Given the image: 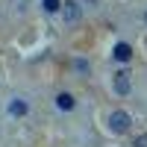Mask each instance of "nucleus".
Masks as SVG:
<instances>
[{
  "label": "nucleus",
  "mask_w": 147,
  "mask_h": 147,
  "mask_svg": "<svg viewBox=\"0 0 147 147\" xmlns=\"http://www.w3.org/2000/svg\"><path fill=\"white\" fill-rule=\"evenodd\" d=\"M129 124H132L129 115H127V112H121V109L109 115V129H112V132H127V129H129Z\"/></svg>",
  "instance_id": "nucleus-1"
},
{
  "label": "nucleus",
  "mask_w": 147,
  "mask_h": 147,
  "mask_svg": "<svg viewBox=\"0 0 147 147\" xmlns=\"http://www.w3.org/2000/svg\"><path fill=\"white\" fill-rule=\"evenodd\" d=\"M112 56L118 59V62H129V59H132V47H129L127 41H121V44H115V50H112Z\"/></svg>",
  "instance_id": "nucleus-4"
},
{
  "label": "nucleus",
  "mask_w": 147,
  "mask_h": 147,
  "mask_svg": "<svg viewBox=\"0 0 147 147\" xmlns=\"http://www.w3.org/2000/svg\"><path fill=\"white\" fill-rule=\"evenodd\" d=\"M56 106L62 109V112H68V109H74V97H71L68 91H65V94H59V97H56Z\"/></svg>",
  "instance_id": "nucleus-5"
},
{
  "label": "nucleus",
  "mask_w": 147,
  "mask_h": 147,
  "mask_svg": "<svg viewBox=\"0 0 147 147\" xmlns=\"http://www.w3.org/2000/svg\"><path fill=\"white\" fill-rule=\"evenodd\" d=\"M41 3H44V12H59V6H62L59 0H41Z\"/></svg>",
  "instance_id": "nucleus-7"
},
{
  "label": "nucleus",
  "mask_w": 147,
  "mask_h": 147,
  "mask_svg": "<svg viewBox=\"0 0 147 147\" xmlns=\"http://www.w3.org/2000/svg\"><path fill=\"white\" fill-rule=\"evenodd\" d=\"M132 147H147V136H138V138H136V144H132Z\"/></svg>",
  "instance_id": "nucleus-8"
},
{
  "label": "nucleus",
  "mask_w": 147,
  "mask_h": 147,
  "mask_svg": "<svg viewBox=\"0 0 147 147\" xmlns=\"http://www.w3.org/2000/svg\"><path fill=\"white\" fill-rule=\"evenodd\" d=\"M9 112L15 115V118H21V115H27V103H24V100H12V106H9Z\"/></svg>",
  "instance_id": "nucleus-6"
},
{
  "label": "nucleus",
  "mask_w": 147,
  "mask_h": 147,
  "mask_svg": "<svg viewBox=\"0 0 147 147\" xmlns=\"http://www.w3.org/2000/svg\"><path fill=\"white\" fill-rule=\"evenodd\" d=\"M80 15H82L80 3H77V0H68V3H65V24H77Z\"/></svg>",
  "instance_id": "nucleus-2"
},
{
  "label": "nucleus",
  "mask_w": 147,
  "mask_h": 147,
  "mask_svg": "<svg viewBox=\"0 0 147 147\" xmlns=\"http://www.w3.org/2000/svg\"><path fill=\"white\" fill-rule=\"evenodd\" d=\"M115 91L118 94H129V74L127 71H118L115 74Z\"/></svg>",
  "instance_id": "nucleus-3"
}]
</instances>
